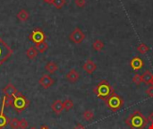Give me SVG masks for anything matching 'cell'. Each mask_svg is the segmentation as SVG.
<instances>
[{"label":"cell","instance_id":"29","mask_svg":"<svg viewBox=\"0 0 153 129\" xmlns=\"http://www.w3.org/2000/svg\"><path fill=\"white\" fill-rule=\"evenodd\" d=\"M146 94L149 96V97H151V98H153V86H151V87H149L147 90H146Z\"/></svg>","mask_w":153,"mask_h":129},{"label":"cell","instance_id":"13","mask_svg":"<svg viewBox=\"0 0 153 129\" xmlns=\"http://www.w3.org/2000/svg\"><path fill=\"white\" fill-rule=\"evenodd\" d=\"M51 110H53V112L56 115H60L63 110H65L64 109V103L61 100H56L55 101L52 105H51Z\"/></svg>","mask_w":153,"mask_h":129},{"label":"cell","instance_id":"33","mask_svg":"<svg viewBox=\"0 0 153 129\" xmlns=\"http://www.w3.org/2000/svg\"><path fill=\"white\" fill-rule=\"evenodd\" d=\"M40 129H49V128H48V126L44 125V126H42V127H41V128H40Z\"/></svg>","mask_w":153,"mask_h":129},{"label":"cell","instance_id":"22","mask_svg":"<svg viewBox=\"0 0 153 129\" xmlns=\"http://www.w3.org/2000/svg\"><path fill=\"white\" fill-rule=\"evenodd\" d=\"M94 117H95L94 112H93L92 110H85V111L82 113V118H83V119L86 120V121H91V120L94 119Z\"/></svg>","mask_w":153,"mask_h":129},{"label":"cell","instance_id":"2","mask_svg":"<svg viewBox=\"0 0 153 129\" xmlns=\"http://www.w3.org/2000/svg\"><path fill=\"white\" fill-rule=\"evenodd\" d=\"M93 92L97 98L102 101H106L109 96L115 93V90L107 80H101L93 88Z\"/></svg>","mask_w":153,"mask_h":129},{"label":"cell","instance_id":"30","mask_svg":"<svg viewBox=\"0 0 153 129\" xmlns=\"http://www.w3.org/2000/svg\"><path fill=\"white\" fill-rule=\"evenodd\" d=\"M74 129H86L85 128V127L82 125V124H81V123H78L75 127H74Z\"/></svg>","mask_w":153,"mask_h":129},{"label":"cell","instance_id":"28","mask_svg":"<svg viewBox=\"0 0 153 129\" xmlns=\"http://www.w3.org/2000/svg\"><path fill=\"white\" fill-rule=\"evenodd\" d=\"M74 4L77 7H80V8H83L86 4V0H75L74 1Z\"/></svg>","mask_w":153,"mask_h":129},{"label":"cell","instance_id":"24","mask_svg":"<svg viewBox=\"0 0 153 129\" xmlns=\"http://www.w3.org/2000/svg\"><path fill=\"white\" fill-rule=\"evenodd\" d=\"M63 103H64V109H65L66 111H69V110H71L74 108V102H73V101L70 100V99L65 100Z\"/></svg>","mask_w":153,"mask_h":129},{"label":"cell","instance_id":"35","mask_svg":"<svg viewBox=\"0 0 153 129\" xmlns=\"http://www.w3.org/2000/svg\"><path fill=\"white\" fill-rule=\"evenodd\" d=\"M151 85L153 86V78H152V82H151Z\"/></svg>","mask_w":153,"mask_h":129},{"label":"cell","instance_id":"4","mask_svg":"<svg viewBox=\"0 0 153 129\" xmlns=\"http://www.w3.org/2000/svg\"><path fill=\"white\" fill-rule=\"evenodd\" d=\"M104 101H105V104L107 105V107L108 108V110H110L113 112H117L124 105V100L116 92L113 93L111 96H109Z\"/></svg>","mask_w":153,"mask_h":129},{"label":"cell","instance_id":"23","mask_svg":"<svg viewBox=\"0 0 153 129\" xmlns=\"http://www.w3.org/2000/svg\"><path fill=\"white\" fill-rule=\"evenodd\" d=\"M19 125H20V120L16 118H13L9 121V126L11 129H19Z\"/></svg>","mask_w":153,"mask_h":129},{"label":"cell","instance_id":"5","mask_svg":"<svg viewBox=\"0 0 153 129\" xmlns=\"http://www.w3.org/2000/svg\"><path fill=\"white\" fill-rule=\"evenodd\" d=\"M13 50L9 45L0 37V66L12 56Z\"/></svg>","mask_w":153,"mask_h":129},{"label":"cell","instance_id":"31","mask_svg":"<svg viewBox=\"0 0 153 129\" xmlns=\"http://www.w3.org/2000/svg\"><path fill=\"white\" fill-rule=\"evenodd\" d=\"M147 119H148V121H149V122L153 123V112H152V113L149 115V117L147 118Z\"/></svg>","mask_w":153,"mask_h":129},{"label":"cell","instance_id":"15","mask_svg":"<svg viewBox=\"0 0 153 129\" xmlns=\"http://www.w3.org/2000/svg\"><path fill=\"white\" fill-rule=\"evenodd\" d=\"M4 106L2 104V108H1V111H0V129H3L6 125L9 124L10 119L4 115Z\"/></svg>","mask_w":153,"mask_h":129},{"label":"cell","instance_id":"26","mask_svg":"<svg viewBox=\"0 0 153 129\" xmlns=\"http://www.w3.org/2000/svg\"><path fill=\"white\" fill-rule=\"evenodd\" d=\"M133 83L135 84L136 85H140L142 83H143V80H142V75H139V74H135L134 76H133V79H132Z\"/></svg>","mask_w":153,"mask_h":129},{"label":"cell","instance_id":"17","mask_svg":"<svg viewBox=\"0 0 153 129\" xmlns=\"http://www.w3.org/2000/svg\"><path fill=\"white\" fill-rule=\"evenodd\" d=\"M38 50L36 49V48H34V47H30V48H29L27 50H26V56H27V57L29 58V59H30V60H32V59H34L37 56H38Z\"/></svg>","mask_w":153,"mask_h":129},{"label":"cell","instance_id":"7","mask_svg":"<svg viewBox=\"0 0 153 129\" xmlns=\"http://www.w3.org/2000/svg\"><path fill=\"white\" fill-rule=\"evenodd\" d=\"M29 39H30L32 42H34V43L37 44V43H40V42L45 41V40H46V35H45V33L43 32L42 30H40V29H35V30H33L32 32L30 34Z\"/></svg>","mask_w":153,"mask_h":129},{"label":"cell","instance_id":"27","mask_svg":"<svg viewBox=\"0 0 153 129\" xmlns=\"http://www.w3.org/2000/svg\"><path fill=\"white\" fill-rule=\"evenodd\" d=\"M29 124L28 121L25 119H22L20 120V125H19V129H26L28 128Z\"/></svg>","mask_w":153,"mask_h":129},{"label":"cell","instance_id":"36","mask_svg":"<svg viewBox=\"0 0 153 129\" xmlns=\"http://www.w3.org/2000/svg\"><path fill=\"white\" fill-rule=\"evenodd\" d=\"M30 129H37V128H34V127H32V128H30Z\"/></svg>","mask_w":153,"mask_h":129},{"label":"cell","instance_id":"3","mask_svg":"<svg viewBox=\"0 0 153 129\" xmlns=\"http://www.w3.org/2000/svg\"><path fill=\"white\" fill-rule=\"evenodd\" d=\"M30 105V101L21 92H17L13 97V105L12 107L18 112H22Z\"/></svg>","mask_w":153,"mask_h":129},{"label":"cell","instance_id":"12","mask_svg":"<svg viewBox=\"0 0 153 129\" xmlns=\"http://www.w3.org/2000/svg\"><path fill=\"white\" fill-rule=\"evenodd\" d=\"M65 78H66V80H67L69 83L74 84V83H76V82L80 79V74H79L75 69L73 68V69L69 70V72L66 74Z\"/></svg>","mask_w":153,"mask_h":129},{"label":"cell","instance_id":"32","mask_svg":"<svg viewBox=\"0 0 153 129\" xmlns=\"http://www.w3.org/2000/svg\"><path fill=\"white\" fill-rule=\"evenodd\" d=\"M45 3H47V4H52V3H53V1L54 0H43Z\"/></svg>","mask_w":153,"mask_h":129},{"label":"cell","instance_id":"1","mask_svg":"<svg viewBox=\"0 0 153 129\" xmlns=\"http://www.w3.org/2000/svg\"><path fill=\"white\" fill-rule=\"evenodd\" d=\"M148 123V119L139 110L133 112L126 120V124L132 129H144Z\"/></svg>","mask_w":153,"mask_h":129},{"label":"cell","instance_id":"25","mask_svg":"<svg viewBox=\"0 0 153 129\" xmlns=\"http://www.w3.org/2000/svg\"><path fill=\"white\" fill-rule=\"evenodd\" d=\"M52 4L56 8V9H61L65 4V0H54Z\"/></svg>","mask_w":153,"mask_h":129},{"label":"cell","instance_id":"6","mask_svg":"<svg viewBox=\"0 0 153 129\" xmlns=\"http://www.w3.org/2000/svg\"><path fill=\"white\" fill-rule=\"evenodd\" d=\"M85 33L78 27H76L70 34H69V40L75 43V44H81L85 40Z\"/></svg>","mask_w":153,"mask_h":129},{"label":"cell","instance_id":"10","mask_svg":"<svg viewBox=\"0 0 153 129\" xmlns=\"http://www.w3.org/2000/svg\"><path fill=\"white\" fill-rule=\"evenodd\" d=\"M130 66L132 67V69L134 71H139L141 70L143 66H144V62L143 60L139 57H134V58H132V60L130 61Z\"/></svg>","mask_w":153,"mask_h":129},{"label":"cell","instance_id":"16","mask_svg":"<svg viewBox=\"0 0 153 129\" xmlns=\"http://www.w3.org/2000/svg\"><path fill=\"white\" fill-rule=\"evenodd\" d=\"M153 78V74L150 70H146L143 75H142V80L143 83L146 84H151V82Z\"/></svg>","mask_w":153,"mask_h":129},{"label":"cell","instance_id":"14","mask_svg":"<svg viewBox=\"0 0 153 129\" xmlns=\"http://www.w3.org/2000/svg\"><path fill=\"white\" fill-rule=\"evenodd\" d=\"M45 69L47 72H48L50 75L55 74V72H56L58 70V66L56 62L54 61H49L46 64L45 66Z\"/></svg>","mask_w":153,"mask_h":129},{"label":"cell","instance_id":"11","mask_svg":"<svg viewBox=\"0 0 153 129\" xmlns=\"http://www.w3.org/2000/svg\"><path fill=\"white\" fill-rule=\"evenodd\" d=\"M3 92H4V96H6V97H13L18 92V91L12 83H9L3 89Z\"/></svg>","mask_w":153,"mask_h":129},{"label":"cell","instance_id":"21","mask_svg":"<svg viewBox=\"0 0 153 129\" xmlns=\"http://www.w3.org/2000/svg\"><path fill=\"white\" fill-rule=\"evenodd\" d=\"M150 47L148 45H146L145 43H141L138 47H137V50L140 54L142 55H145L146 53H148L150 51Z\"/></svg>","mask_w":153,"mask_h":129},{"label":"cell","instance_id":"20","mask_svg":"<svg viewBox=\"0 0 153 129\" xmlns=\"http://www.w3.org/2000/svg\"><path fill=\"white\" fill-rule=\"evenodd\" d=\"M35 48H36V49L38 50V52H39V53H44V52H46V51L48 50V45L47 42L43 41V42H40V43H37V44L35 45Z\"/></svg>","mask_w":153,"mask_h":129},{"label":"cell","instance_id":"19","mask_svg":"<svg viewBox=\"0 0 153 129\" xmlns=\"http://www.w3.org/2000/svg\"><path fill=\"white\" fill-rule=\"evenodd\" d=\"M17 18L19 21L21 22H25L28 20L29 18V13L25 10V9H22L21 11H19V13H17Z\"/></svg>","mask_w":153,"mask_h":129},{"label":"cell","instance_id":"8","mask_svg":"<svg viewBox=\"0 0 153 129\" xmlns=\"http://www.w3.org/2000/svg\"><path fill=\"white\" fill-rule=\"evenodd\" d=\"M39 84L43 89H48L55 84V80L49 75H43L39 78Z\"/></svg>","mask_w":153,"mask_h":129},{"label":"cell","instance_id":"18","mask_svg":"<svg viewBox=\"0 0 153 129\" xmlns=\"http://www.w3.org/2000/svg\"><path fill=\"white\" fill-rule=\"evenodd\" d=\"M105 47V44L104 42L101 40H96L93 43H92V48L95 50V51H101Z\"/></svg>","mask_w":153,"mask_h":129},{"label":"cell","instance_id":"34","mask_svg":"<svg viewBox=\"0 0 153 129\" xmlns=\"http://www.w3.org/2000/svg\"><path fill=\"white\" fill-rule=\"evenodd\" d=\"M148 129H153V123H151V125L149 126Z\"/></svg>","mask_w":153,"mask_h":129},{"label":"cell","instance_id":"9","mask_svg":"<svg viewBox=\"0 0 153 129\" xmlns=\"http://www.w3.org/2000/svg\"><path fill=\"white\" fill-rule=\"evenodd\" d=\"M82 69H83L88 75H92V74L96 71V69H97V65H96V63H95L93 60H91V58H88V59L86 60V62L83 64Z\"/></svg>","mask_w":153,"mask_h":129}]
</instances>
